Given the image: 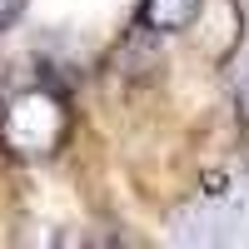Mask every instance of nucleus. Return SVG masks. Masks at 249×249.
Segmentation results:
<instances>
[{"label": "nucleus", "mask_w": 249, "mask_h": 249, "mask_svg": "<svg viewBox=\"0 0 249 249\" xmlns=\"http://www.w3.org/2000/svg\"><path fill=\"white\" fill-rule=\"evenodd\" d=\"M199 10H204V0H144L140 20L155 35H179V30H190L199 20Z\"/></svg>", "instance_id": "obj_2"}, {"label": "nucleus", "mask_w": 249, "mask_h": 249, "mask_svg": "<svg viewBox=\"0 0 249 249\" xmlns=\"http://www.w3.org/2000/svg\"><path fill=\"white\" fill-rule=\"evenodd\" d=\"M60 135H65V105L50 95V90H25L15 95L5 115H0V144L20 160H40L50 155Z\"/></svg>", "instance_id": "obj_1"}, {"label": "nucleus", "mask_w": 249, "mask_h": 249, "mask_svg": "<svg viewBox=\"0 0 249 249\" xmlns=\"http://www.w3.org/2000/svg\"><path fill=\"white\" fill-rule=\"evenodd\" d=\"M20 10H25V0H0V35L20 20Z\"/></svg>", "instance_id": "obj_3"}]
</instances>
